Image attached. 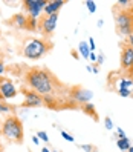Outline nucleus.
<instances>
[{
    "instance_id": "nucleus-3",
    "label": "nucleus",
    "mask_w": 133,
    "mask_h": 152,
    "mask_svg": "<svg viewBox=\"0 0 133 152\" xmlns=\"http://www.w3.org/2000/svg\"><path fill=\"white\" fill-rule=\"evenodd\" d=\"M0 134L9 140L11 143L15 145H23L25 140V128L22 120L17 117L15 114H9L8 117L2 121V128H0Z\"/></svg>"
},
{
    "instance_id": "nucleus-29",
    "label": "nucleus",
    "mask_w": 133,
    "mask_h": 152,
    "mask_svg": "<svg viewBox=\"0 0 133 152\" xmlns=\"http://www.w3.org/2000/svg\"><path fill=\"white\" fill-rule=\"evenodd\" d=\"M41 152H51V151H49L48 148H43V149H41Z\"/></svg>"
},
{
    "instance_id": "nucleus-35",
    "label": "nucleus",
    "mask_w": 133,
    "mask_h": 152,
    "mask_svg": "<svg viewBox=\"0 0 133 152\" xmlns=\"http://www.w3.org/2000/svg\"><path fill=\"white\" fill-rule=\"evenodd\" d=\"M132 68H133V65H132Z\"/></svg>"
},
{
    "instance_id": "nucleus-20",
    "label": "nucleus",
    "mask_w": 133,
    "mask_h": 152,
    "mask_svg": "<svg viewBox=\"0 0 133 152\" xmlns=\"http://www.w3.org/2000/svg\"><path fill=\"white\" fill-rule=\"evenodd\" d=\"M104 126H106V129H109V131L113 129V123H112L110 117H106V120H104Z\"/></svg>"
},
{
    "instance_id": "nucleus-15",
    "label": "nucleus",
    "mask_w": 133,
    "mask_h": 152,
    "mask_svg": "<svg viewBox=\"0 0 133 152\" xmlns=\"http://www.w3.org/2000/svg\"><path fill=\"white\" fill-rule=\"evenodd\" d=\"M78 51H80V54H81L83 58H89V56H90V49H89V45L86 42H80Z\"/></svg>"
},
{
    "instance_id": "nucleus-13",
    "label": "nucleus",
    "mask_w": 133,
    "mask_h": 152,
    "mask_svg": "<svg viewBox=\"0 0 133 152\" xmlns=\"http://www.w3.org/2000/svg\"><path fill=\"white\" fill-rule=\"evenodd\" d=\"M78 109L80 111H83L86 115H87V117H90L93 121H98V112H96V108H95V104L93 103H90V102H89V103H84V104H80L78 106Z\"/></svg>"
},
{
    "instance_id": "nucleus-8",
    "label": "nucleus",
    "mask_w": 133,
    "mask_h": 152,
    "mask_svg": "<svg viewBox=\"0 0 133 152\" xmlns=\"http://www.w3.org/2000/svg\"><path fill=\"white\" fill-rule=\"evenodd\" d=\"M20 92L25 97V102L22 103L23 108H43V106H44L43 95L37 94L35 91H32V89L26 88V86H22L20 88Z\"/></svg>"
},
{
    "instance_id": "nucleus-14",
    "label": "nucleus",
    "mask_w": 133,
    "mask_h": 152,
    "mask_svg": "<svg viewBox=\"0 0 133 152\" xmlns=\"http://www.w3.org/2000/svg\"><path fill=\"white\" fill-rule=\"evenodd\" d=\"M0 114H15V108L5 100H0Z\"/></svg>"
},
{
    "instance_id": "nucleus-9",
    "label": "nucleus",
    "mask_w": 133,
    "mask_h": 152,
    "mask_svg": "<svg viewBox=\"0 0 133 152\" xmlns=\"http://www.w3.org/2000/svg\"><path fill=\"white\" fill-rule=\"evenodd\" d=\"M46 3L48 2H44V0H25L22 6H23V11L26 15L32 17V19H38L40 12L44 10Z\"/></svg>"
},
{
    "instance_id": "nucleus-23",
    "label": "nucleus",
    "mask_w": 133,
    "mask_h": 152,
    "mask_svg": "<svg viewBox=\"0 0 133 152\" xmlns=\"http://www.w3.org/2000/svg\"><path fill=\"white\" fill-rule=\"evenodd\" d=\"M61 137H63L64 140H67V141H74V137H72V135H69V134L64 132V131H61Z\"/></svg>"
},
{
    "instance_id": "nucleus-21",
    "label": "nucleus",
    "mask_w": 133,
    "mask_h": 152,
    "mask_svg": "<svg viewBox=\"0 0 133 152\" xmlns=\"http://www.w3.org/2000/svg\"><path fill=\"white\" fill-rule=\"evenodd\" d=\"M37 137H38L40 140H43V141H49V137L46 135V132H43V131L37 132Z\"/></svg>"
},
{
    "instance_id": "nucleus-7",
    "label": "nucleus",
    "mask_w": 133,
    "mask_h": 152,
    "mask_svg": "<svg viewBox=\"0 0 133 152\" xmlns=\"http://www.w3.org/2000/svg\"><path fill=\"white\" fill-rule=\"evenodd\" d=\"M69 97H70V100L75 102L80 106V104H84V103L90 102L92 97H93V92L90 91V89H86L81 85H75V86H70Z\"/></svg>"
},
{
    "instance_id": "nucleus-19",
    "label": "nucleus",
    "mask_w": 133,
    "mask_h": 152,
    "mask_svg": "<svg viewBox=\"0 0 133 152\" xmlns=\"http://www.w3.org/2000/svg\"><path fill=\"white\" fill-rule=\"evenodd\" d=\"M118 94L121 97H130L132 91H130V89H126V88H118Z\"/></svg>"
},
{
    "instance_id": "nucleus-34",
    "label": "nucleus",
    "mask_w": 133,
    "mask_h": 152,
    "mask_svg": "<svg viewBox=\"0 0 133 152\" xmlns=\"http://www.w3.org/2000/svg\"><path fill=\"white\" fill-rule=\"evenodd\" d=\"M0 152H5V151H0Z\"/></svg>"
},
{
    "instance_id": "nucleus-16",
    "label": "nucleus",
    "mask_w": 133,
    "mask_h": 152,
    "mask_svg": "<svg viewBox=\"0 0 133 152\" xmlns=\"http://www.w3.org/2000/svg\"><path fill=\"white\" fill-rule=\"evenodd\" d=\"M116 146H118V149H121V151H129V149H130V141H129V138H127V137H124V138H118Z\"/></svg>"
},
{
    "instance_id": "nucleus-32",
    "label": "nucleus",
    "mask_w": 133,
    "mask_h": 152,
    "mask_svg": "<svg viewBox=\"0 0 133 152\" xmlns=\"http://www.w3.org/2000/svg\"><path fill=\"white\" fill-rule=\"evenodd\" d=\"M0 100H3V97H2V94H0Z\"/></svg>"
},
{
    "instance_id": "nucleus-30",
    "label": "nucleus",
    "mask_w": 133,
    "mask_h": 152,
    "mask_svg": "<svg viewBox=\"0 0 133 152\" xmlns=\"http://www.w3.org/2000/svg\"><path fill=\"white\" fill-rule=\"evenodd\" d=\"M0 151H3V146H2V141H0Z\"/></svg>"
},
{
    "instance_id": "nucleus-24",
    "label": "nucleus",
    "mask_w": 133,
    "mask_h": 152,
    "mask_svg": "<svg viewBox=\"0 0 133 152\" xmlns=\"http://www.w3.org/2000/svg\"><path fill=\"white\" fill-rule=\"evenodd\" d=\"M126 45H129L130 48H133V34L127 35V42H126Z\"/></svg>"
},
{
    "instance_id": "nucleus-12",
    "label": "nucleus",
    "mask_w": 133,
    "mask_h": 152,
    "mask_svg": "<svg viewBox=\"0 0 133 152\" xmlns=\"http://www.w3.org/2000/svg\"><path fill=\"white\" fill-rule=\"evenodd\" d=\"M64 0H51V2H48L46 3V6H44V14H48V15H51V14H58V11L61 10V8L64 6Z\"/></svg>"
},
{
    "instance_id": "nucleus-18",
    "label": "nucleus",
    "mask_w": 133,
    "mask_h": 152,
    "mask_svg": "<svg viewBox=\"0 0 133 152\" xmlns=\"http://www.w3.org/2000/svg\"><path fill=\"white\" fill-rule=\"evenodd\" d=\"M84 5L87 6V10H89V12H90V14H93V12L96 11V3L92 2V0H86Z\"/></svg>"
},
{
    "instance_id": "nucleus-5",
    "label": "nucleus",
    "mask_w": 133,
    "mask_h": 152,
    "mask_svg": "<svg viewBox=\"0 0 133 152\" xmlns=\"http://www.w3.org/2000/svg\"><path fill=\"white\" fill-rule=\"evenodd\" d=\"M57 22H58V14H43L37 19V32L41 34V37L49 39L54 34L57 28Z\"/></svg>"
},
{
    "instance_id": "nucleus-26",
    "label": "nucleus",
    "mask_w": 133,
    "mask_h": 152,
    "mask_svg": "<svg viewBox=\"0 0 133 152\" xmlns=\"http://www.w3.org/2000/svg\"><path fill=\"white\" fill-rule=\"evenodd\" d=\"M126 74L129 75V78H130V80H132V82H133V68H132V69L129 71V72H126Z\"/></svg>"
},
{
    "instance_id": "nucleus-17",
    "label": "nucleus",
    "mask_w": 133,
    "mask_h": 152,
    "mask_svg": "<svg viewBox=\"0 0 133 152\" xmlns=\"http://www.w3.org/2000/svg\"><path fill=\"white\" fill-rule=\"evenodd\" d=\"M118 85H119V88H126V89H130L132 91V88H133V82L130 78H119V82H118Z\"/></svg>"
},
{
    "instance_id": "nucleus-25",
    "label": "nucleus",
    "mask_w": 133,
    "mask_h": 152,
    "mask_svg": "<svg viewBox=\"0 0 133 152\" xmlns=\"http://www.w3.org/2000/svg\"><path fill=\"white\" fill-rule=\"evenodd\" d=\"M116 134H118V138H124V137H126V134H124V131H122V129H118V131H116Z\"/></svg>"
},
{
    "instance_id": "nucleus-1",
    "label": "nucleus",
    "mask_w": 133,
    "mask_h": 152,
    "mask_svg": "<svg viewBox=\"0 0 133 152\" xmlns=\"http://www.w3.org/2000/svg\"><path fill=\"white\" fill-rule=\"evenodd\" d=\"M22 68V77L26 88L32 89L40 95H52V97H69L70 86L63 83L61 80L52 72V71L43 68V66H28L20 65Z\"/></svg>"
},
{
    "instance_id": "nucleus-6",
    "label": "nucleus",
    "mask_w": 133,
    "mask_h": 152,
    "mask_svg": "<svg viewBox=\"0 0 133 152\" xmlns=\"http://www.w3.org/2000/svg\"><path fill=\"white\" fill-rule=\"evenodd\" d=\"M6 25H11L17 29H25V31H37V19L26 15L25 12H17L12 17L6 20Z\"/></svg>"
},
{
    "instance_id": "nucleus-27",
    "label": "nucleus",
    "mask_w": 133,
    "mask_h": 152,
    "mask_svg": "<svg viewBox=\"0 0 133 152\" xmlns=\"http://www.w3.org/2000/svg\"><path fill=\"white\" fill-rule=\"evenodd\" d=\"M32 141L35 143V145H38V143H40V138H38L37 135H34V137H32Z\"/></svg>"
},
{
    "instance_id": "nucleus-2",
    "label": "nucleus",
    "mask_w": 133,
    "mask_h": 152,
    "mask_svg": "<svg viewBox=\"0 0 133 152\" xmlns=\"http://www.w3.org/2000/svg\"><path fill=\"white\" fill-rule=\"evenodd\" d=\"M52 49H54V43H52L51 39H44V37L28 39L23 46L19 49V54L29 60H40Z\"/></svg>"
},
{
    "instance_id": "nucleus-36",
    "label": "nucleus",
    "mask_w": 133,
    "mask_h": 152,
    "mask_svg": "<svg viewBox=\"0 0 133 152\" xmlns=\"http://www.w3.org/2000/svg\"><path fill=\"white\" fill-rule=\"evenodd\" d=\"M54 152H55V151H54Z\"/></svg>"
},
{
    "instance_id": "nucleus-11",
    "label": "nucleus",
    "mask_w": 133,
    "mask_h": 152,
    "mask_svg": "<svg viewBox=\"0 0 133 152\" xmlns=\"http://www.w3.org/2000/svg\"><path fill=\"white\" fill-rule=\"evenodd\" d=\"M133 65V48L124 43L121 48V69L124 72H129Z\"/></svg>"
},
{
    "instance_id": "nucleus-31",
    "label": "nucleus",
    "mask_w": 133,
    "mask_h": 152,
    "mask_svg": "<svg viewBox=\"0 0 133 152\" xmlns=\"http://www.w3.org/2000/svg\"><path fill=\"white\" fill-rule=\"evenodd\" d=\"M129 152H133V146H130V149H129Z\"/></svg>"
},
{
    "instance_id": "nucleus-22",
    "label": "nucleus",
    "mask_w": 133,
    "mask_h": 152,
    "mask_svg": "<svg viewBox=\"0 0 133 152\" xmlns=\"http://www.w3.org/2000/svg\"><path fill=\"white\" fill-rule=\"evenodd\" d=\"M81 149H84L86 152H95V151H96V148H95V146H90V145H83Z\"/></svg>"
},
{
    "instance_id": "nucleus-4",
    "label": "nucleus",
    "mask_w": 133,
    "mask_h": 152,
    "mask_svg": "<svg viewBox=\"0 0 133 152\" xmlns=\"http://www.w3.org/2000/svg\"><path fill=\"white\" fill-rule=\"evenodd\" d=\"M115 25H116V31L119 35L127 37L133 34V11H115Z\"/></svg>"
},
{
    "instance_id": "nucleus-28",
    "label": "nucleus",
    "mask_w": 133,
    "mask_h": 152,
    "mask_svg": "<svg viewBox=\"0 0 133 152\" xmlns=\"http://www.w3.org/2000/svg\"><path fill=\"white\" fill-rule=\"evenodd\" d=\"M89 58H90L92 61H96V56L93 54V52H90V56H89Z\"/></svg>"
},
{
    "instance_id": "nucleus-10",
    "label": "nucleus",
    "mask_w": 133,
    "mask_h": 152,
    "mask_svg": "<svg viewBox=\"0 0 133 152\" xmlns=\"http://www.w3.org/2000/svg\"><path fill=\"white\" fill-rule=\"evenodd\" d=\"M0 94H2L3 100H9V98H14L17 94V89H15V85L14 82L9 78V77H3L0 75Z\"/></svg>"
},
{
    "instance_id": "nucleus-33",
    "label": "nucleus",
    "mask_w": 133,
    "mask_h": 152,
    "mask_svg": "<svg viewBox=\"0 0 133 152\" xmlns=\"http://www.w3.org/2000/svg\"><path fill=\"white\" fill-rule=\"evenodd\" d=\"M0 128H2V123H0Z\"/></svg>"
}]
</instances>
